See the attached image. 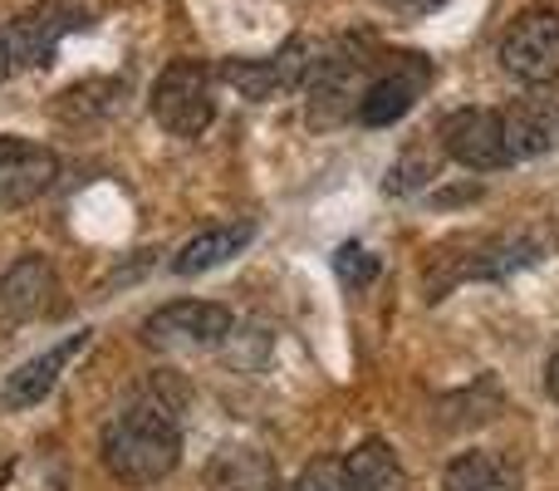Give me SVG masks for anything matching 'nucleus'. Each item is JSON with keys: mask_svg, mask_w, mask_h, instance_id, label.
<instances>
[{"mask_svg": "<svg viewBox=\"0 0 559 491\" xmlns=\"http://www.w3.org/2000/svg\"><path fill=\"white\" fill-rule=\"evenodd\" d=\"M59 177L55 148L35 143V138L0 133V207H29L45 197Z\"/></svg>", "mask_w": 559, "mask_h": 491, "instance_id": "9d476101", "label": "nucleus"}, {"mask_svg": "<svg viewBox=\"0 0 559 491\" xmlns=\"http://www.w3.org/2000/svg\"><path fill=\"white\" fill-rule=\"evenodd\" d=\"M501 124H506L511 163L545 157L559 148V98H521V104L501 108Z\"/></svg>", "mask_w": 559, "mask_h": 491, "instance_id": "4468645a", "label": "nucleus"}, {"mask_svg": "<svg viewBox=\"0 0 559 491\" xmlns=\"http://www.w3.org/2000/svg\"><path fill=\"white\" fill-rule=\"evenodd\" d=\"M378 270H383V260H378V250L358 246V242H344L334 250V276L344 280L348 290H364L378 280Z\"/></svg>", "mask_w": 559, "mask_h": 491, "instance_id": "6ab92c4d", "label": "nucleus"}, {"mask_svg": "<svg viewBox=\"0 0 559 491\" xmlns=\"http://www.w3.org/2000/svg\"><path fill=\"white\" fill-rule=\"evenodd\" d=\"M88 344V335L79 329V335H69L64 344H55V349H45V354H35L29 364H20L15 374L5 378V388H0V404L10 408V413H20V408H35V404H45L49 398V388L59 384V374L69 369V359L79 354V349Z\"/></svg>", "mask_w": 559, "mask_h": 491, "instance_id": "ddd939ff", "label": "nucleus"}, {"mask_svg": "<svg viewBox=\"0 0 559 491\" xmlns=\"http://www.w3.org/2000/svg\"><path fill=\"white\" fill-rule=\"evenodd\" d=\"M10 69H15V59H10V39H5V30H0V84H5Z\"/></svg>", "mask_w": 559, "mask_h": 491, "instance_id": "5701e85b", "label": "nucleus"}, {"mask_svg": "<svg viewBox=\"0 0 559 491\" xmlns=\"http://www.w3.org/2000/svg\"><path fill=\"white\" fill-rule=\"evenodd\" d=\"M255 236V222H226V226H212V232L192 236L182 250L173 256V270L177 276H202V270H216L226 266L231 256H241Z\"/></svg>", "mask_w": 559, "mask_h": 491, "instance_id": "dca6fc26", "label": "nucleus"}, {"mask_svg": "<svg viewBox=\"0 0 559 491\" xmlns=\"http://www.w3.org/2000/svg\"><path fill=\"white\" fill-rule=\"evenodd\" d=\"M501 69L521 84H550L559 79V10H525L501 35Z\"/></svg>", "mask_w": 559, "mask_h": 491, "instance_id": "20e7f679", "label": "nucleus"}, {"mask_svg": "<svg viewBox=\"0 0 559 491\" xmlns=\"http://www.w3.org/2000/svg\"><path fill=\"white\" fill-rule=\"evenodd\" d=\"M442 491H521V467L501 453H462L447 463Z\"/></svg>", "mask_w": 559, "mask_h": 491, "instance_id": "f3484780", "label": "nucleus"}, {"mask_svg": "<svg viewBox=\"0 0 559 491\" xmlns=\"http://www.w3.org/2000/svg\"><path fill=\"white\" fill-rule=\"evenodd\" d=\"M309 74H314V59H309V45H299V39L271 59H226V65L216 69V79L231 84L236 94L251 98V104H265V98H275L280 89L309 84Z\"/></svg>", "mask_w": 559, "mask_h": 491, "instance_id": "1a4fd4ad", "label": "nucleus"}, {"mask_svg": "<svg viewBox=\"0 0 559 491\" xmlns=\"http://www.w3.org/2000/svg\"><path fill=\"white\" fill-rule=\"evenodd\" d=\"M545 394H550L555 404H559V354L550 359V364H545Z\"/></svg>", "mask_w": 559, "mask_h": 491, "instance_id": "4be33fe9", "label": "nucleus"}, {"mask_svg": "<svg viewBox=\"0 0 559 491\" xmlns=\"http://www.w3.org/2000/svg\"><path fill=\"white\" fill-rule=\"evenodd\" d=\"M153 118L177 138L206 133V124L216 118V69H206L202 59H173L163 74L153 79Z\"/></svg>", "mask_w": 559, "mask_h": 491, "instance_id": "7ed1b4c3", "label": "nucleus"}, {"mask_svg": "<svg viewBox=\"0 0 559 491\" xmlns=\"http://www.w3.org/2000/svg\"><path fill=\"white\" fill-rule=\"evenodd\" d=\"M206 487L212 491H280L275 463L255 447H222L206 463Z\"/></svg>", "mask_w": 559, "mask_h": 491, "instance_id": "2eb2a0df", "label": "nucleus"}, {"mask_svg": "<svg viewBox=\"0 0 559 491\" xmlns=\"http://www.w3.org/2000/svg\"><path fill=\"white\" fill-rule=\"evenodd\" d=\"M55 290H59V280L45 256H20L0 276V329H20L29 319H39L55 305Z\"/></svg>", "mask_w": 559, "mask_h": 491, "instance_id": "f8f14e48", "label": "nucleus"}, {"mask_svg": "<svg viewBox=\"0 0 559 491\" xmlns=\"http://www.w3.org/2000/svg\"><path fill=\"white\" fill-rule=\"evenodd\" d=\"M364 89H368V79L354 55L314 59V74H309V124L334 128V124H344V118H358Z\"/></svg>", "mask_w": 559, "mask_h": 491, "instance_id": "9b49d317", "label": "nucleus"}, {"mask_svg": "<svg viewBox=\"0 0 559 491\" xmlns=\"http://www.w3.org/2000/svg\"><path fill=\"white\" fill-rule=\"evenodd\" d=\"M84 25H88V15L74 0H39V5H29L25 15L10 25V35H5L10 59L25 69H45L49 59H55V49Z\"/></svg>", "mask_w": 559, "mask_h": 491, "instance_id": "0eeeda50", "label": "nucleus"}, {"mask_svg": "<svg viewBox=\"0 0 559 491\" xmlns=\"http://www.w3.org/2000/svg\"><path fill=\"white\" fill-rule=\"evenodd\" d=\"M344 482L348 491H407L403 463L383 437H364L354 453L344 457Z\"/></svg>", "mask_w": 559, "mask_h": 491, "instance_id": "a211bd4d", "label": "nucleus"}, {"mask_svg": "<svg viewBox=\"0 0 559 491\" xmlns=\"http://www.w3.org/2000/svg\"><path fill=\"white\" fill-rule=\"evenodd\" d=\"M432 84V65L423 55H397V65H388L383 74L368 79L364 98H358V124L368 128H393L397 118L413 114V104Z\"/></svg>", "mask_w": 559, "mask_h": 491, "instance_id": "6e6552de", "label": "nucleus"}, {"mask_svg": "<svg viewBox=\"0 0 559 491\" xmlns=\"http://www.w3.org/2000/svg\"><path fill=\"white\" fill-rule=\"evenodd\" d=\"M231 309L216 300H173L143 319L147 349H212L231 335Z\"/></svg>", "mask_w": 559, "mask_h": 491, "instance_id": "39448f33", "label": "nucleus"}, {"mask_svg": "<svg viewBox=\"0 0 559 491\" xmlns=\"http://www.w3.org/2000/svg\"><path fill=\"white\" fill-rule=\"evenodd\" d=\"M388 5H393L397 15H432V10H442L447 0H388Z\"/></svg>", "mask_w": 559, "mask_h": 491, "instance_id": "412c9836", "label": "nucleus"}, {"mask_svg": "<svg viewBox=\"0 0 559 491\" xmlns=\"http://www.w3.org/2000/svg\"><path fill=\"white\" fill-rule=\"evenodd\" d=\"M540 260V242L535 236H472V242H452L432 256L427 270V300H442L452 285L466 280H506L515 270Z\"/></svg>", "mask_w": 559, "mask_h": 491, "instance_id": "f03ea898", "label": "nucleus"}, {"mask_svg": "<svg viewBox=\"0 0 559 491\" xmlns=\"http://www.w3.org/2000/svg\"><path fill=\"white\" fill-rule=\"evenodd\" d=\"M182 463V428L173 408L138 398L133 408H118L104 428V467L123 487H157Z\"/></svg>", "mask_w": 559, "mask_h": 491, "instance_id": "f257e3e1", "label": "nucleus"}, {"mask_svg": "<svg viewBox=\"0 0 559 491\" xmlns=\"http://www.w3.org/2000/svg\"><path fill=\"white\" fill-rule=\"evenodd\" d=\"M442 148L452 163L472 167V173H501V167H511L501 108H456V114H447Z\"/></svg>", "mask_w": 559, "mask_h": 491, "instance_id": "423d86ee", "label": "nucleus"}, {"mask_svg": "<svg viewBox=\"0 0 559 491\" xmlns=\"http://www.w3.org/2000/svg\"><path fill=\"white\" fill-rule=\"evenodd\" d=\"M289 491H348L344 482V463L338 457H314V463L299 472V482Z\"/></svg>", "mask_w": 559, "mask_h": 491, "instance_id": "aec40b11", "label": "nucleus"}]
</instances>
